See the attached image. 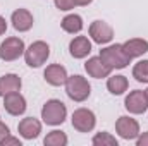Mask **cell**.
<instances>
[{
    "label": "cell",
    "instance_id": "15",
    "mask_svg": "<svg viewBox=\"0 0 148 146\" xmlns=\"http://www.w3.org/2000/svg\"><path fill=\"white\" fill-rule=\"evenodd\" d=\"M122 50L126 52V55L133 60V59H138L141 55H145L148 52V41L143 38H131L127 41L122 43Z\"/></svg>",
    "mask_w": 148,
    "mask_h": 146
},
{
    "label": "cell",
    "instance_id": "18",
    "mask_svg": "<svg viewBox=\"0 0 148 146\" xmlns=\"http://www.w3.org/2000/svg\"><path fill=\"white\" fill-rule=\"evenodd\" d=\"M127 86H129V81L126 76H109L107 79V89L110 91L112 95H122L124 91H127Z\"/></svg>",
    "mask_w": 148,
    "mask_h": 146
},
{
    "label": "cell",
    "instance_id": "4",
    "mask_svg": "<svg viewBox=\"0 0 148 146\" xmlns=\"http://www.w3.org/2000/svg\"><path fill=\"white\" fill-rule=\"evenodd\" d=\"M50 57V46L48 43L38 40L35 43H31L26 50H24V60L29 67H41Z\"/></svg>",
    "mask_w": 148,
    "mask_h": 146
},
{
    "label": "cell",
    "instance_id": "3",
    "mask_svg": "<svg viewBox=\"0 0 148 146\" xmlns=\"http://www.w3.org/2000/svg\"><path fill=\"white\" fill-rule=\"evenodd\" d=\"M67 117V108L60 100H48L41 108V119L47 126H60Z\"/></svg>",
    "mask_w": 148,
    "mask_h": 146
},
{
    "label": "cell",
    "instance_id": "22",
    "mask_svg": "<svg viewBox=\"0 0 148 146\" xmlns=\"http://www.w3.org/2000/svg\"><path fill=\"white\" fill-rule=\"evenodd\" d=\"M91 143L95 146H119L117 143V139L112 136L110 132H97L95 136H93V139H91Z\"/></svg>",
    "mask_w": 148,
    "mask_h": 146
},
{
    "label": "cell",
    "instance_id": "28",
    "mask_svg": "<svg viewBox=\"0 0 148 146\" xmlns=\"http://www.w3.org/2000/svg\"><path fill=\"white\" fill-rule=\"evenodd\" d=\"M93 0H74V5H79V7H84V5H90Z\"/></svg>",
    "mask_w": 148,
    "mask_h": 146
},
{
    "label": "cell",
    "instance_id": "14",
    "mask_svg": "<svg viewBox=\"0 0 148 146\" xmlns=\"http://www.w3.org/2000/svg\"><path fill=\"white\" fill-rule=\"evenodd\" d=\"M17 131L24 139H36L41 132V122L35 117H26L19 122Z\"/></svg>",
    "mask_w": 148,
    "mask_h": 146
},
{
    "label": "cell",
    "instance_id": "1",
    "mask_svg": "<svg viewBox=\"0 0 148 146\" xmlns=\"http://www.w3.org/2000/svg\"><path fill=\"white\" fill-rule=\"evenodd\" d=\"M66 93H67V96H69L73 102L81 103V102L88 100V96H90V93H91V86H90L88 79L83 77V76H77V74H76V76H67V81H66Z\"/></svg>",
    "mask_w": 148,
    "mask_h": 146
},
{
    "label": "cell",
    "instance_id": "21",
    "mask_svg": "<svg viewBox=\"0 0 148 146\" xmlns=\"http://www.w3.org/2000/svg\"><path fill=\"white\" fill-rule=\"evenodd\" d=\"M133 77L138 83L148 84V60H140L134 67H133Z\"/></svg>",
    "mask_w": 148,
    "mask_h": 146
},
{
    "label": "cell",
    "instance_id": "11",
    "mask_svg": "<svg viewBox=\"0 0 148 146\" xmlns=\"http://www.w3.org/2000/svg\"><path fill=\"white\" fill-rule=\"evenodd\" d=\"M10 23H12V26H14L16 31L26 33V31H29V29L33 28L35 19H33V14H31L28 9H17V10L12 12Z\"/></svg>",
    "mask_w": 148,
    "mask_h": 146
},
{
    "label": "cell",
    "instance_id": "19",
    "mask_svg": "<svg viewBox=\"0 0 148 146\" xmlns=\"http://www.w3.org/2000/svg\"><path fill=\"white\" fill-rule=\"evenodd\" d=\"M60 26H62V29H64L66 33L74 35V33H79V31L83 29V19H81V16H77V14H69V16H66V17L60 21Z\"/></svg>",
    "mask_w": 148,
    "mask_h": 146
},
{
    "label": "cell",
    "instance_id": "2",
    "mask_svg": "<svg viewBox=\"0 0 148 146\" xmlns=\"http://www.w3.org/2000/svg\"><path fill=\"white\" fill-rule=\"evenodd\" d=\"M112 71L114 69H124L131 64V59L126 55V52L122 50V45H110V46H105L100 50V55H98Z\"/></svg>",
    "mask_w": 148,
    "mask_h": 146
},
{
    "label": "cell",
    "instance_id": "17",
    "mask_svg": "<svg viewBox=\"0 0 148 146\" xmlns=\"http://www.w3.org/2000/svg\"><path fill=\"white\" fill-rule=\"evenodd\" d=\"M23 81L17 74H5L0 77V96H5L12 91H21Z\"/></svg>",
    "mask_w": 148,
    "mask_h": 146
},
{
    "label": "cell",
    "instance_id": "5",
    "mask_svg": "<svg viewBox=\"0 0 148 146\" xmlns=\"http://www.w3.org/2000/svg\"><path fill=\"white\" fill-rule=\"evenodd\" d=\"M24 50H26V46L21 38L10 36L5 41H2V45H0V59L3 62H14L21 55H24Z\"/></svg>",
    "mask_w": 148,
    "mask_h": 146
},
{
    "label": "cell",
    "instance_id": "16",
    "mask_svg": "<svg viewBox=\"0 0 148 146\" xmlns=\"http://www.w3.org/2000/svg\"><path fill=\"white\" fill-rule=\"evenodd\" d=\"M69 53L74 59H84L91 53V41L86 36H76L69 43Z\"/></svg>",
    "mask_w": 148,
    "mask_h": 146
},
{
    "label": "cell",
    "instance_id": "9",
    "mask_svg": "<svg viewBox=\"0 0 148 146\" xmlns=\"http://www.w3.org/2000/svg\"><path fill=\"white\" fill-rule=\"evenodd\" d=\"M90 36L95 43L98 45H105V43H110L112 38H114V29H112L110 24H107L105 21H93L90 24V29H88Z\"/></svg>",
    "mask_w": 148,
    "mask_h": 146
},
{
    "label": "cell",
    "instance_id": "10",
    "mask_svg": "<svg viewBox=\"0 0 148 146\" xmlns=\"http://www.w3.org/2000/svg\"><path fill=\"white\" fill-rule=\"evenodd\" d=\"M3 108H5L7 113H10L14 117H19L26 112V100L19 91H12V93L3 96Z\"/></svg>",
    "mask_w": 148,
    "mask_h": 146
},
{
    "label": "cell",
    "instance_id": "29",
    "mask_svg": "<svg viewBox=\"0 0 148 146\" xmlns=\"http://www.w3.org/2000/svg\"><path fill=\"white\" fill-rule=\"evenodd\" d=\"M147 95H148V89H147Z\"/></svg>",
    "mask_w": 148,
    "mask_h": 146
},
{
    "label": "cell",
    "instance_id": "20",
    "mask_svg": "<svg viewBox=\"0 0 148 146\" xmlns=\"http://www.w3.org/2000/svg\"><path fill=\"white\" fill-rule=\"evenodd\" d=\"M43 145L45 146H66L67 145V136L62 131H52V132H48L45 136Z\"/></svg>",
    "mask_w": 148,
    "mask_h": 146
},
{
    "label": "cell",
    "instance_id": "13",
    "mask_svg": "<svg viewBox=\"0 0 148 146\" xmlns=\"http://www.w3.org/2000/svg\"><path fill=\"white\" fill-rule=\"evenodd\" d=\"M43 77H45V81H47L50 86H62V84H66V81H67V71H66V67L60 65V64H50V65L45 69Z\"/></svg>",
    "mask_w": 148,
    "mask_h": 146
},
{
    "label": "cell",
    "instance_id": "24",
    "mask_svg": "<svg viewBox=\"0 0 148 146\" xmlns=\"http://www.w3.org/2000/svg\"><path fill=\"white\" fill-rule=\"evenodd\" d=\"M0 146H21V139L19 138H14V136H7L2 143H0Z\"/></svg>",
    "mask_w": 148,
    "mask_h": 146
},
{
    "label": "cell",
    "instance_id": "23",
    "mask_svg": "<svg viewBox=\"0 0 148 146\" xmlns=\"http://www.w3.org/2000/svg\"><path fill=\"white\" fill-rule=\"evenodd\" d=\"M53 2H55V7L59 10H71V9L76 7L74 0H53Z\"/></svg>",
    "mask_w": 148,
    "mask_h": 146
},
{
    "label": "cell",
    "instance_id": "12",
    "mask_svg": "<svg viewBox=\"0 0 148 146\" xmlns=\"http://www.w3.org/2000/svg\"><path fill=\"white\" fill-rule=\"evenodd\" d=\"M84 71L88 72V76L95 77V79H103V77H109L112 72V69L100 59V57H91L86 60L84 64Z\"/></svg>",
    "mask_w": 148,
    "mask_h": 146
},
{
    "label": "cell",
    "instance_id": "8",
    "mask_svg": "<svg viewBox=\"0 0 148 146\" xmlns=\"http://www.w3.org/2000/svg\"><path fill=\"white\" fill-rule=\"evenodd\" d=\"M115 131L117 134L126 139V141H131V139H136L140 136V124L136 119L133 117H119L117 122H115Z\"/></svg>",
    "mask_w": 148,
    "mask_h": 146
},
{
    "label": "cell",
    "instance_id": "7",
    "mask_svg": "<svg viewBox=\"0 0 148 146\" xmlns=\"http://www.w3.org/2000/svg\"><path fill=\"white\" fill-rule=\"evenodd\" d=\"M124 107L129 113H134V115H140V113H145L148 110V95L147 91H141V89H134L131 91L126 100H124Z\"/></svg>",
    "mask_w": 148,
    "mask_h": 146
},
{
    "label": "cell",
    "instance_id": "6",
    "mask_svg": "<svg viewBox=\"0 0 148 146\" xmlns=\"http://www.w3.org/2000/svg\"><path fill=\"white\" fill-rule=\"evenodd\" d=\"M71 122L77 132H91L97 126V117L90 108H77L74 110Z\"/></svg>",
    "mask_w": 148,
    "mask_h": 146
},
{
    "label": "cell",
    "instance_id": "26",
    "mask_svg": "<svg viewBox=\"0 0 148 146\" xmlns=\"http://www.w3.org/2000/svg\"><path fill=\"white\" fill-rule=\"evenodd\" d=\"M9 134H10L9 127H7V126H5V124H3V122L0 120V143H2V141H3V139H5V138L9 136Z\"/></svg>",
    "mask_w": 148,
    "mask_h": 146
},
{
    "label": "cell",
    "instance_id": "27",
    "mask_svg": "<svg viewBox=\"0 0 148 146\" xmlns=\"http://www.w3.org/2000/svg\"><path fill=\"white\" fill-rule=\"evenodd\" d=\"M5 31H7V21L0 16V35H3Z\"/></svg>",
    "mask_w": 148,
    "mask_h": 146
},
{
    "label": "cell",
    "instance_id": "25",
    "mask_svg": "<svg viewBox=\"0 0 148 146\" xmlns=\"http://www.w3.org/2000/svg\"><path fill=\"white\" fill-rule=\"evenodd\" d=\"M136 146H148V131L147 132H140V136L136 138Z\"/></svg>",
    "mask_w": 148,
    "mask_h": 146
}]
</instances>
